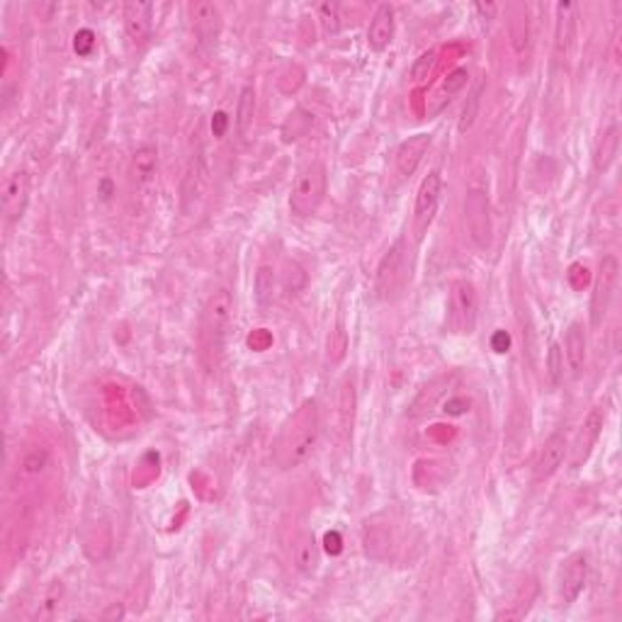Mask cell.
I'll use <instances>...</instances> for the list:
<instances>
[{
  "label": "cell",
  "mask_w": 622,
  "mask_h": 622,
  "mask_svg": "<svg viewBox=\"0 0 622 622\" xmlns=\"http://www.w3.org/2000/svg\"><path fill=\"white\" fill-rule=\"evenodd\" d=\"M435 64H438V52H435V49H430V52H426V54L419 56V59H416V64H413V68H411L413 83L428 81L430 74H433V68H435Z\"/></svg>",
  "instance_id": "obj_31"
},
{
  "label": "cell",
  "mask_w": 622,
  "mask_h": 622,
  "mask_svg": "<svg viewBox=\"0 0 622 622\" xmlns=\"http://www.w3.org/2000/svg\"><path fill=\"white\" fill-rule=\"evenodd\" d=\"M605 426V409L603 406H594L588 416L581 423V428L577 433V440H574V448H571V466H581L586 459L591 458L595 443L601 438Z\"/></svg>",
  "instance_id": "obj_12"
},
{
  "label": "cell",
  "mask_w": 622,
  "mask_h": 622,
  "mask_svg": "<svg viewBox=\"0 0 622 622\" xmlns=\"http://www.w3.org/2000/svg\"><path fill=\"white\" fill-rule=\"evenodd\" d=\"M394 39V10L392 5H379L375 10V15L370 20V29H367V44L375 52H385L387 46L392 44Z\"/></svg>",
  "instance_id": "obj_17"
},
{
  "label": "cell",
  "mask_w": 622,
  "mask_h": 622,
  "mask_svg": "<svg viewBox=\"0 0 622 622\" xmlns=\"http://www.w3.org/2000/svg\"><path fill=\"white\" fill-rule=\"evenodd\" d=\"M253 292H256L258 304L273 302L275 294V270L270 266H260L256 273V280H253Z\"/></svg>",
  "instance_id": "obj_28"
},
{
  "label": "cell",
  "mask_w": 622,
  "mask_h": 622,
  "mask_svg": "<svg viewBox=\"0 0 622 622\" xmlns=\"http://www.w3.org/2000/svg\"><path fill=\"white\" fill-rule=\"evenodd\" d=\"M545 375H547L549 387H559L564 379V353L559 343H552L547 350V360H545Z\"/></svg>",
  "instance_id": "obj_27"
},
{
  "label": "cell",
  "mask_w": 622,
  "mask_h": 622,
  "mask_svg": "<svg viewBox=\"0 0 622 622\" xmlns=\"http://www.w3.org/2000/svg\"><path fill=\"white\" fill-rule=\"evenodd\" d=\"M448 385L450 379H440V382H435L430 389H426V392L416 399V403H413L411 416H421V413L426 411H433V406H435V403L445 396V392H448Z\"/></svg>",
  "instance_id": "obj_29"
},
{
  "label": "cell",
  "mask_w": 622,
  "mask_h": 622,
  "mask_svg": "<svg viewBox=\"0 0 622 622\" xmlns=\"http://www.w3.org/2000/svg\"><path fill=\"white\" fill-rule=\"evenodd\" d=\"M479 92L482 91L476 88V91L469 95L465 110H462V117H459V132H466V129H472V124H474L476 112H479Z\"/></svg>",
  "instance_id": "obj_32"
},
{
  "label": "cell",
  "mask_w": 622,
  "mask_h": 622,
  "mask_svg": "<svg viewBox=\"0 0 622 622\" xmlns=\"http://www.w3.org/2000/svg\"><path fill=\"white\" fill-rule=\"evenodd\" d=\"M440 197H443V178L438 171H430L421 180V187L416 195V207H413V236H416V241H423V236L428 234L430 224L438 214Z\"/></svg>",
  "instance_id": "obj_6"
},
{
  "label": "cell",
  "mask_w": 622,
  "mask_h": 622,
  "mask_svg": "<svg viewBox=\"0 0 622 622\" xmlns=\"http://www.w3.org/2000/svg\"><path fill=\"white\" fill-rule=\"evenodd\" d=\"M508 346H511V339L506 336V331H498V333H494V350L496 353H506V350H508Z\"/></svg>",
  "instance_id": "obj_36"
},
{
  "label": "cell",
  "mask_w": 622,
  "mask_h": 622,
  "mask_svg": "<svg viewBox=\"0 0 622 622\" xmlns=\"http://www.w3.org/2000/svg\"><path fill=\"white\" fill-rule=\"evenodd\" d=\"M577 37V5L574 3H559L557 25H554V54L559 61H564L569 49Z\"/></svg>",
  "instance_id": "obj_15"
},
{
  "label": "cell",
  "mask_w": 622,
  "mask_h": 622,
  "mask_svg": "<svg viewBox=\"0 0 622 622\" xmlns=\"http://www.w3.org/2000/svg\"><path fill=\"white\" fill-rule=\"evenodd\" d=\"M29 200V175L25 171H15L5 178L3 183V193H0V202H3V217L5 224H15L20 217L25 214Z\"/></svg>",
  "instance_id": "obj_11"
},
{
  "label": "cell",
  "mask_w": 622,
  "mask_h": 622,
  "mask_svg": "<svg viewBox=\"0 0 622 622\" xmlns=\"http://www.w3.org/2000/svg\"><path fill=\"white\" fill-rule=\"evenodd\" d=\"M567 435H564L562 430L552 433V435L545 440V445H542L540 452H538V459H535V466H532L535 482H547L549 476L557 474V469L562 466L564 458H567Z\"/></svg>",
  "instance_id": "obj_13"
},
{
  "label": "cell",
  "mask_w": 622,
  "mask_h": 622,
  "mask_svg": "<svg viewBox=\"0 0 622 622\" xmlns=\"http://www.w3.org/2000/svg\"><path fill=\"white\" fill-rule=\"evenodd\" d=\"M465 221L469 236L479 248H489L491 243V217H489V200L484 193L472 190L465 200Z\"/></svg>",
  "instance_id": "obj_10"
},
{
  "label": "cell",
  "mask_w": 622,
  "mask_h": 622,
  "mask_svg": "<svg viewBox=\"0 0 622 622\" xmlns=\"http://www.w3.org/2000/svg\"><path fill=\"white\" fill-rule=\"evenodd\" d=\"M124 20V32H127L129 42L134 46L144 44L151 37L154 29V5L144 3V0H129L122 12Z\"/></svg>",
  "instance_id": "obj_14"
},
{
  "label": "cell",
  "mask_w": 622,
  "mask_h": 622,
  "mask_svg": "<svg viewBox=\"0 0 622 622\" xmlns=\"http://www.w3.org/2000/svg\"><path fill=\"white\" fill-rule=\"evenodd\" d=\"M294 562H297V569L302 574H314L319 569L321 554L314 535H302L299 540L294 542Z\"/></svg>",
  "instance_id": "obj_26"
},
{
  "label": "cell",
  "mask_w": 622,
  "mask_h": 622,
  "mask_svg": "<svg viewBox=\"0 0 622 622\" xmlns=\"http://www.w3.org/2000/svg\"><path fill=\"white\" fill-rule=\"evenodd\" d=\"M319 20H321V28H323V35H326V37L339 35V29H340L339 3H321Z\"/></svg>",
  "instance_id": "obj_30"
},
{
  "label": "cell",
  "mask_w": 622,
  "mask_h": 622,
  "mask_svg": "<svg viewBox=\"0 0 622 622\" xmlns=\"http://www.w3.org/2000/svg\"><path fill=\"white\" fill-rule=\"evenodd\" d=\"M74 49L78 56H91L92 49H95V35L91 29H81L74 39Z\"/></svg>",
  "instance_id": "obj_33"
},
{
  "label": "cell",
  "mask_w": 622,
  "mask_h": 622,
  "mask_svg": "<svg viewBox=\"0 0 622 622\" xmlns=\"http://www.w3.org/2000/svg\"><path fill=\"white\" fill-rule=\"evenodd\" d=\"M158 178V151L154 147H139L129 158V185L134 197H148Z\"/></svg>",
  "instance_id": "obj_8"
},
{
  "label": "cell",
  "mask_w": 622,
  "mask_h": 622,
  "mask_svg": "<svg viewBox=\"0 0 622 622\" xmlns=\"http://www.w3.org/2000/svg\"><path fill=\"white\" fill-rule=\"evenodd\" d=\"M618 273H620L618 260H615L613 256H605L601 267H598L594 294H591V326H594V329H598V326L603 323L608 311H610L615 290H618Z\"/></svg>",
  "instance_id": "obj_7"
},
{
  "label": "cell",
  "mask_w": 622,
  "mask_h": 622,
  "mask_svg": "<svg viewBox=\"0 0 622 622\" xmlns=\"http://www.w3.org/2000/svg\"><path fill=\"white\" fill-rule=\"evenodd\" d=\"M326 549H329L331 554H339L340 549H343V540H340L339 532H329L326 535Z\"/></svg>",
  "instance_id": "obj_35"
},
{
  "label": "cell",
  "mask_w": 622,
  "mask_h": 622,
  "mask_svg": "<svg viewBox=\"0 0 622 622\" xmlns=\"http://www.w3.org/2000/svg\"><path fill=\"white\" fill-rule=\"evenodd\" d=\"M586 578H588V557L586 552H574L562 562L559 569V601L571 605L578 595L584 594Z\"/></svg>",
  "instance_id": "obj_9"
},
{
  "label": "cell",
  "mask_w": 622,
  "mask_h": 622,
  "mask_svg": "<svg viewBox=\"0 0 622 622\" xmlns=\"http://www.w3.org/2000/svg\"><path fill=\"white\" fill-rule=\"evenodd\" d=\"M411 280V256H409V246L406 238H396L385 258L379 260L375 275V292L377 299L382 302H392L399 294L403 292V287Z\"/></svg>",
  "instance_id": "obj_2"
},
{
  "label": "cell",
  "mask_w": 622,
  "mask_h": 622,
  "mask_svg": "<svg viewBox=\"0 0 622 622\" xmlns=\"http://www.w3.org/2000/svg\"><path fill=\"white\" fill-rule=\"evenodd\" d=\"M326 190H329L326 165L314 161L307 168H302L297 180H294L292 195H290V210L297 217H311L321 207V202L326 197Z\"/></svg>",
  "instance_id": "obj_3"
},
{
  "label": "cell",
  "mask_w": 622,
  "mask_h": 622,
  "mask_svg": "<svg viewBox=\"0 0 622 622\" xmlns=\"http://www.w3.org/2000/svg\"><path fill=\"white\" fill-rule=\"evenodd\" d=\"M49 465H52L49 452L44 448H39V445H32L18 459V474L22 479H37V476H42L49 469Z\"/></svg>",
  "instance_id": "obj_25"
},
{
  "label": "cell",
  "mask_w": 622,
  "mask_h": 622,
  "mask_svg": "<svg viewBox=\"0 0 622 622\" xmlns=\"http://www.w3.org/2000/svg\"><path fill=\"white\" fill-rule=\"evenodd\" d=\"M231 314H234V294L221 287L207 299L200 319L202 343L210 353L221 348V340L227 336V329H229Z\"/></svg>",
  "instance_id": "obj_4"
},
{
  "label": "cell",
  "mask_w": 622,
  "mask_h": 622,
  "mask_svg": "<svg viewBox=\"0 0 622 622\" xmlns=\"http://www.w3.org/2000/svg\"><path fill=\"white\" fill-rule=\"evenodd\" d=\"M227 124H229V117H227L224 112H217V115H214V119H211V132H214V137H224Z\"/></svg>",
  "instance_id": "obj_34"
},
{
  "label": "cell",
  "mask_w": 622,
  "mask_h": 622,
  "mask_svg": "<svg viewBox=\"0 0 622 622\" xmlns=\"http://www.w3.org/2000/svg\"><path fill=\"white\" fill-rule=\"evenodd\" d=\"M321 433V419L319 409L314 399L307 402L297 409V411L283 423V428L277 430L273 443V459L280 469H294L299 466L304 459L309 458L316 443H319Z\"/></svg>",
  "instance_id": "obj_1"
},
{
  "label": "cell",
  "mask_w": 622,
  "mask_h": 622,
  "mask_svg": "<svg viewBox=\"0 0 622 622\" xmlns=\"http://www.w3.org/2000/svg\"><path fill=\"white\" fill-rule=\"evenodd\" d=\"M618 151H620V129H618V124H610V127L601 134L598 144H595V171H598V173H605V171L613 165L615 158H618Z\"/></svg>",
  "instance_id": "obj_23"
},
{
  "label": "cell",
  "mask_w": 622,
  "mask_h": 622,
  "mask_svg": "<svg viewBox=\"0 0 622 622\" xmlns=\"http://www.w3.org/2000/svg\"><path fill=\"white\" fill-rule=\"evenodd\" d=\"M355 377L346 375L339 382V392H336V406H339V423L340 430L348 435L353 430V421H355Z\"/></svg>",
  "instance_id": "obj_21"
},
{
  "label": "cell",
  "mask_w": 622,
  "mask_h": 622,
  "mask_svg": "<svg viewBox=\"0 0 622 622\" xmlns=\"http://www.w3.org/2000/svg\"><path fill=\"white\" fill-rule=\"evenodd\" d=\"M253 122H256V91H253V85H243L238 92L236 119H234L238 137L248 139Z\"/></svg>",
  "instance_id": "obj_24"
},
{
  "label": "cell",
  "mask_w": 622,
  "mask_h": 622,
  "mask_svg": "<svg viewBox=\"0 0 622 622\" xmlns=\"http://www.w3.org/2000/svg\"><path fill=\"white\" fill-rule=\"evenodd\" d=\"M190 20H193L195 32L200 35L202 39H214L219 35L221 29V10L214 5V3H207V0H200V3H193L190 8Z\"/></svg>",
  "instance_id": "obj_19"
},
{
  "label": "cell",
  "mask_w": 622,
  "mask_h": 622,
  "mask_svg": "<svg viewBox=\"0 0 622 622\" xmlns=\"http://www.w3.org/2000/svg\"><path fill=\"white\" fill-rule=\"evenodd\" d=\"M586 348H588V340H586L584 323H578V321L569 323L567 336H564V357H567V365L574 377L584 372Z\"/></svg>",
  "instance_id": "obj_18"
},
{
  "label": "cell",
  "mask_w": 622,
  "mask_h": 622,
  "mask_svg": "<svg viewBox=\"0 0 622 622\" xmlns=\"http://www.w3.org/2000/svg\"><path fill=\"white\" fill-rule=\"evenodd\" d=\"M466 81H469V74H466V68H455L452 74L445 78V81L440 83L438 88H435V92L428 98V115L433 117V115H440V112L448 108V102L458 95L462 88L466 85Z\"/></svg>",
  "instance_id": "obj_20"
},
{
  "label": "cell",
  "mask_w": 622,
  "mask_h": 622,
  "mask_svg": "<svg viewBox=\"0 0 622 622\" xmlns=\"http://www.w3.org/2000/svg\"><path fill=\"white\" fill-rule=\"evenodd\" d=\"M511 44L518 59H528L530 54V18L525 5H515L511 10Z\"/></svg>",
  "instance_id": "obj_22"
},
{
  "label": "cell",
  "mask_w": 622,
  "mask_h": 622,
  "mask_svg": "<svg viewBox=\"0 0 622 622\" xmlns=\"http://www.w3.org/2000/svg\"><path fill=\"white\" fill-rule=\"evenodd\" d=\"M430 148V134H416V137L406 139L402 147L396 148V156H394V163H396V171L403 178H409L419 171L423 156L428 154Z\"/></svg>",
  "instance_id": "obj_16"
},
{
  "label": "cell",
  "mask_w": 622,
  "mask_h": 622,
  "mask_svg": "<svg viewBox=\"0 0 622 622\" xmlns=\"http://www.w3.org/2000/svg\"><path fill=\"white\" fill-rule=\"evenodd\" d=\"M479 316V299L474 284L466 280H455L450 284L448 297V329L452 333H472Z\"/></svg>",
  "instance_id": "obj_5"
}]
</instances>
